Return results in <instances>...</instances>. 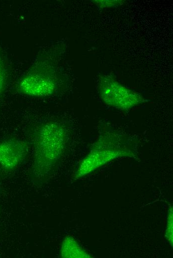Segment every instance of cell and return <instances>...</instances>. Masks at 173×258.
I'll list each match as a JSON object with an SVG mask.
<instances>
[{
	"mask_svg": "<svg viewBox=\"0 0 173 258\" xmlns=\"http://www.w3.org/2000/svg\"><path fill=\"white\" fill-rule=\"evenodd\" d=\"M33 147L32 181L42 183L52 175L65 150L69 134L65 125L57 120L48 119L37 123L31 133Z\"/></svg>",
	"mask_w": 173,
	"mask_h": 258,
	"instance_id": "cell-1",
	"label": "cell"
},
{
	"mask_svg": "<svg viewBox=\"0 0 173 258\" xmlns=\"http://www.w3.org/2000/svg\"><path fill=\"white\" fill-rule=\"evenodd\" d=\"M56 47L51 46L39 54L15 85L16 92L23 96L44 98L58 93L64 83L57 64Z\"/></svg>",
	"mask_w": 173,
	"mask_h": 258,
	"instance_id": "cell-2",
	"label": "cell"
},
{
	"mask_svg": "<svg viewBox=\"0 0 173 258\" xmlns=\"http://www.w3.org/2000/svg\"><path fill=\"white\" fill-rule=\"evenodd\" d=\"M128 141L127 136L114 131L100 133L90 151L80 162L75 172L74 177L76 179L82 178L111 160L128 155L130 152L123 148Z\"/></svg>",
	"mask_w": 173,
	"mask_h": 258,
	"instance_id": "cell-3",
	"label": "cell"
},
{
	"mask_svg": "<svg viewBox=\"0 0 173 258\" xmlns=\"http://www.w3.org/2000/svg\"><path fill=\"white\" fill-rule=\"evenodd\" d=\"M97 87L102 101L106 104L119 110L128 111L146 102L140 94L107 75L99 77Z\"/></svg>",
	"mask_w": 173,
	"mask_h": 258,
	"instance_id": "cell-4",
	"label": "cell"
},
{
	"mask_svg": "<svg viewBox=\"0 0 173 258\" xmlns=\"http://www.w3.org/2000/svg\"><path fill=\"white\" fill-rule=\"evenodd\" d=\"M29 152L28 143L21 139L8 138L0 141V168L13 171L25 161Z\"/></svg>",
	"mask_w": 173,
	"mask_h": 258,
	"instance_id": "cell-5",
	"label": "cell"
},
{
	"mask_svg": "<svg viewBox=\"0 0 173 258\" xmlns=\"http://www.w3.org/2000/svg\"><path fill=\"white\" fill-rule=\"evenodd\" d=\"M60 256L62 258H88L89 255L85 252L74 239L66 238L63 241Z\"/></svg>",
	"mask_w": 173,
	"mask_h": 258,
	"instance_id": "cell-6",
	"label": "cell"
},
{
	"mask_svg": "<svg viewBox=\"0 0 173 258\" xmlns=\"http://www.w3.org/2000/svg\"><path fill=\"white\" fill-rule=\"evenodd\" d=\"M7 81V72L0 51V97L3 93Z\"/></svg>",
	"mask_w": 173,
	"mask_h": 258,
	"instance_id": "cell-7",
	"label": "cell"
},
{
	"mask_svg": "<svg viewBox=\"0 0 173 258\" xmlns=\"http://www.w3.org/2000/svg\"><path fill=\"white\" fill-rule=\"evenodd\" d=\"M95 3L100 6H117L120 4L119 0H94Z\"/></svg>",
	"mask_w": 173,
	"mask_h": 258,
	"instance_id": "cell-8",
	"label": "cell"
},
{
	"mask_svg": "<svg viewBox=\"0 0 173 258\" xmlns=\"http://www.w3.org/2000/svg\"></svg>",
	"mask_w": 173,
	"mask_h": 258,
	"instance_id": "cell-9",
	"label": "cell"
}]
</instances>
